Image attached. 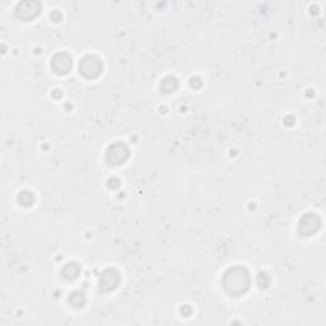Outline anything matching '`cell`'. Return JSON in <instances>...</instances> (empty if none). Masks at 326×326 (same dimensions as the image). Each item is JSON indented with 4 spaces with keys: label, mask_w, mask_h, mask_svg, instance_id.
<instances>
[{
    "label": "cell",
    "mask_w": 326,
    "mask_h": 326,
    "mask_svg": "<svg viewBox=\"0 0 326 326\" xmlns=\"http://www.w3.org/2000/svg\"><path fill=\"white\" fill-rule=\"evenodd\" d=\"M249 286V275L242 269H232L226 277V287L232 293H241Z\"/></svg>",
    "instance_id": "1"
},
{
    "label": "cell",
    "mask_w": 326,
    "mask_h": 326,
    "mask_svg": "<svg viewBox=\"0 0 326 326\" xmlns=\"http://www.w3.org/2000/svg\"><path fill=\"white\" fill-rule=\"evenodd\" d=\"M102 70V64L95 56H87L80 63V73L88 78H95Z\"/></svg>",
    "instance_id": "2"
},
{
    "label": "cell",
    "mask_w": 326,
    "mask_h": 326,
    "mask_svg": "<svg viewBox=\"0 0 326 326\" xmlns=\"http://www.w3.org/2000/svg\"><path fill=\"white\" fill-rule=\"evenodd\" d=\"M53 66L54 69H55L58 73H60V74H65V73L69 72V69L72 68V59H70L68 55H65V54L58 55L54 58Z\"/></svg>",
    "instance_id": "3"
},
{
    "label": "cell",
    "mask_w": 326,
    "mask_h": 326,
    "mask_svg": "<svg viewBox=\"0 0 326 326\" xmlns=\"http://www.w3.org/2000/svg\"><path fill=\"white\" fill-rule=\"evenodd\" d=\"M107 157H109V159L111 162L120 163V162H122L128 157V149L125 148V145L116 144L110 148L109 153H107Z\"/></svg>",
    "instance_id": "4"
},
{
    "label": "cell",
    "mask_w": 326,
    "mask_h": 326,
    "mask_svg": "<svg viewBox=\"0 0 326 326\" xmlns=\"http://www.w3.org/2000/svg\"><path fill=\"white\" fill-rule=\"evenodd\" d=\"M117 282H119V277L115 271H106L102 275V279H101V288H103L105 290H110L112 288H115Z\"/></svg>",
    "instance_id": "5"
}]
</instances>
